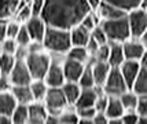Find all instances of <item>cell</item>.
<instances>
[{
    "mask_svg": "<svg viewBox=\"0 0 147 124\" xmlns=\"http://www.w3.org/2000/svg\"><path fill=\"white\" fill-rule=\"evenodd\" d=\"M44 81L47 83L48 87H62L65 84L66 79H65L62 62H57L52 59L51 65L44 76Z\"/></svg>",
    "mask_w": 147,
    "mask_h": 124,
    "instance_id": "cell-10",
    "label": "cell"
},
{
    "mask_svg": "<svg viewBox=\"0 0 147 124\" xmlns=\"http://www.w3.org/2000/svg\"><path fill=\"white\" fill-rule=\"evenodd\" d=\"M100 26L107 36L109 43H124L125 40L131 39V30H129L127 15L115 18V20L102 21Z\"/></svg>",
    "mask_w": 147,
    "mask_h": 124,
    "instance_id": "cell-3",
    "label": "cell"
},
{
    "mask_svg": "<svg viewBox=\"0 0 147 124\" xmlns=\"http://www.w3.org/2000/svg\"><path fill=\"white\" fill-rule=\"evenodd\" d=\"M11 92L15 97L18 104H24V105H29L32 104L33 101V94L30 90V84H25V85H13Z\"/></svg>",
    "mask_w": 147,
    "mask_h": 124,
    "instance_id": "cell-22",
    "label": "cell"
},
{
    "mask_svg": "<svg viewBox=\"0 0 147 124\" xmlns=\"http://www.w3.org/2000/svg\"><path fill=\"white\" fill-rule=\"evenodd\" d=\"M25 62L29 68V72L32 75L33 80L34 79H44L45 73H47L52 62V57L51 54L45 50L29 51L25 58Z\"/></svg>",
    "mask_w": 147,
    "mask_h": 124,
    "instance_id": "cell-4",
    "label": "cell"
},
{
    "mask_svg": "<svg viewBox=\"0 0 147 124\" xmlns=\"http://www.w3.org/2000/svg\"><path fill=\"white\" fill-rule=\"evenodd\" d=\"M103 1H107L110 4L121 8L122 11H125V13H129L131 10L138 8L140 6V0H103Z\"/></svg>",
    "mask_w": 147,
    "mask_h": 124,
    "instance_id": "cell-32",
    "label": "cell"
},
{
    "mask_svg": "<svg viewBox=\"0 0 147 124\" xmlns=\"http://www.w3.org/2000/svg\"><path fill=\"white\" fill-rule=\"evenodd\" d=\"M80 119L77 115L76 109L73 108L71 110H67V108L59 115V124H78Z\"/></svg>",
    "mask_w": 147,
    "mask_h": 124,
    "instance_id": "cell-34",
    "label": "cell"
},
{
    "mask_svg": "<svg viewBox=\"0 0 147 124\" xmlns=\"http://www.w3.org/2000/svg\"><path fill=\"white\" fill-rule=\"evenodd\" d=\"M21 0H0V21H10L15 17Z\"/></svg>",
    "mask_w": 147,
    "mask_h": 124,
    "instance_id": "cell-21",
    "label": "cell"
},
{
    "mask_svg": "<svg viewBox=\"0 0 147 124\" xmlns=\"http://www.w3.org/2000/svg\"><path fill=\"white\" fill-rule=\"evenodd\" d=\"M0 76H1V73H0Z\"/></svg>",
    "mask_w": 147,
    "mask_h": 124,
    "instance_id": "cell-49",
    "label": "cell"
},
{
    "mask_svg": "<svg viewBox=\"0 0 147 124\" xmlns=\"http://www.w3.org/2000/svg\"><path fill=\"white\" fill-rule=\"evenodd\" d=\"M139 64L142 68H147V51H144V54L142 55V58L139 59Z\"/></svg>",
    "mask_w": 147,
    "mask_h": 124,
    "instance_id": "cell-46",
    "label": "cell"
},
{
    "mask_svg": "<svg viewBox=\"0 0 147 124\" xmlns=\"http://www.w3.org/2000/svg\"><path fill=\"white\" fill-rule=\"evenodd\" d=\"M102 90L109 97H120L127 90H129L128 84L125 83V80L122 77L120 68H111L110 69L109 76L102 85Z\"/></svg>",
    "mask_w": 147,
    "mask_h": 124,
    "instance_id": "cell-6",
    "label": "cell"
},
{
    "mask_svg": "<svg viewBox=\"0 0 147 124\" xmlns=\"http://www.w3.org/2000/svg\"><path fill=\"white\" fill-rule=\"evenodd\" d=\"M90 66L92 69L94 79H95V84L98 87H102L109 76L111 66L109 65V62H105V61H92Z\"/></svg>",
    "mask_w": 147,
    "mask_h": 124,
    "instance_id": "cell-16",
    "label": "cell"
},
{
    "mask_svg": "<svg viewBox=\"0 0 147 124\" xmlns=\"http://www.w3.org/2000/svg\"><path fill=\"white\" fill-rule=\"evenodd\" d=\"M109 54H110V43L102 44V46H99V48L96 50L95 55L92 57V61H105V62H107ZM92 61H91V62H92Z\"/></svg>",
    "mask_w": 147,
    "mask_h": 124,
    "instance_id": "cell-37",
    "label": "cell"
},
{
    "mask_svg": "<svg viewBox=\"0 0 147 124\" xmlns=\"http://www.w3.org/2000/svg\"><path fill=\"white\" fill-rule=\"evenodd\" d=\"M92 124H109V119L105 112H96L92 117Z\"/></svg>",
    "mask_w": 147,
    "mask_h": 124,
    "instance_id": "cell-43",
    "label": "cell"
},
{
    "mask_svg": "<svg viewBox=\"0 0 147 124\" xmlns=\"http://www.w3.org/2000/svg\"><path fill=\"white\" fill-rule=\"evenodd\" d=\"M0 54H1V43H0Z\"/></svg>",
    "mask_w": 147,
    "mask_h": 124,
    "instance_id": "cell-48",
    "label": "cell"
},
{
    "mask_svg": "<svg viewBox=\"0 0 147 124\" xmlns=\"http://www.w3.org/2000/svg\"><path fill=\"white\" fill-rule=\"evenodd\" d=\"M10 80L13 85H25L32 83V75L29 72V68L26 65L25 59H17L13 70L10 72Z\"/></svg>",
    "mask_w": 147,
    "mask_h": 124,
    "instance_id": "cell-8",
    "label": "cell"
},
{
    "mask_svg": "<svg viewBox=\"0 0 147 124\" xmlns=\"http://www.w3.org/2000/svg\"><path fill=\"white\" fill-rule=\"evenodd\" d=\"M102 87H92V88H81L80 95L77 98L76 104L73 105L74 108H95V102L99 94H102Z\"/></svg>",
    "mask_w": 147,
    "mask_h": 124,
    "instance_id": "cell-12",
    "label": "cell"
},
{
    "mask_svg": "<svg viewBox=\"0 0 147 124\" xmlns=\"http://www.w3.org/2000/svg\"><path fill=\"white\" fill-rule=\"evenodd\" d=\"M131 90L138 95H147V68H140Z\"/></svg>",
    "mask_w": 147,
    "mask_h": 124,
    "instance_id": "cell-26",
    "label": "cell"
},
{
    "mask_svg": "<svg viewBox=\"0 0 147 124\" xmlns=\"http://www.w3.org/2000/svg\"><path fill=\"white\" fill-rule=\"evenodd\" d=\"M44 50L50 54H58V55H66L71 47L70 30L55 28V26H47L44 39H43Z\"/></svg>",
    "mask_w": 147,
    "mask_h": 124,
    "instance_id": "cell-2",
    "label": "cell"
},
{
    "mask_svg": "<svg viewBox=\"0 0 147 124\" xmlns=\"http://www.w3.org/2000/svg\"><path fill=\"white\" fill-rule=\"evenodd\" d=\"M98 15L100 17V20L102 21H106V20H115V18H120V17H124V15H127L125 11H122L121 8H118V7L113 6V4H110L107 1H100V4L99 7L95 10Z\"/></svg>",
    "mask_w": 147,
    "mask_h": 124,
    "instance_id": "cell-17",
    "label": "cell"
},
{
    "mask_svg": "<svg viewBox=\"0 0 147 124\" xmlns=\"http://www.w3.org/2000/svg\"><path fill=\"white\" fill-rule=\"evenodd\" d=\"M0 124H13L11 116H6V115H0Z\"/></svg>",
    "mask_w": 147,
    "mask_h": 124,
    "instance_id": "cell-45",
    "label": "cell"
},
{
    "mask_svg": "<svg viewBox=\"0 0 147 124\" xmlns=\"http://www.w3.org/2000/svg\"><path fill=\"white\" fill-rule=\"evenodd\" d=\"M17 50H18V43L15 41V39L6 37V39L1 41V52H7V54L15 55Z\"/></svg>",
    "mask_w": 147,
    "mask_h": 124,
    "instance_id": "cell-38",
    "label": "cell"
},
{
    "mask_svg": "<svg viewBox=\"0 0 147 124\" xmlns=\"http://www.w3.org/2000/svg\"><path fill=\"white\" fill-rule=\"evenodd\" d=\"M129 24V30H131V37L134 39H140L142 35L147 29V11L140 7L131 10L127 13Z\"/></svg>",
    "mask_w": 147,
    "mask_h": 124,
    "instance_id": "cell-7",
    "label": "cell"
},
{
    "mask_svg": "<svg viewBox=\"0 0 147 124\" xmlns=\"http://www.w3.org/2000/svg\"><path fill=\"white\" fill-rule=\"evenodd\" d=\"M91 39L95 40L96 43L99 44V46H102V44H106V43H109V40H107V36H106V33L105 30L102 29V26L100 24L94 28L92 30H91Z\"/></svg>",
    "mask_w": 147,
    "mask_h": 124,
    "instance_id": "cell-35",
    "label": "cell"
},
{
    "mask_svg": "<svg viewBox=\"0 0 147 124\" xmlns=\"http://www.w3.org/2000/svg\"><path fill=\"white\" fill-rule=\"evenodd\" d=\"M29 108V124H45L48 117V110L45 108L44 102L33 101L28 105Z\"/></svg>",
    "mask_w": 147,
    "mask_h": 124,
    "instance_id": "cell-14",
    "label": "cell"
},
{
    "mask_svg": "<svg viewBox=\"0 0 147 124\" xmlns=\"http://www.w3.org/2000/svg\"><path fill=\"white\" fill-rule=\"evenodd\" d=\"M21 26H22V24L18 22L17 20H14V18L10 21H7V37L15 39L19 32V29H21Z\"/></svg>",
    "mask_w": 147,
    "mask_h": 124,
    "instance_id": "cell-39",
    "label": "cell"
},
{
    "mask_svg": "<svg viewBox=\"0 0 147 124\" xmlns=\"http://www.w3.org/2000/svg\"><path fill=\"white\" fill-rule=\"evenodd\" d=\"M90 39H91V30L85 29V28H84V26H81L80 24L70 29L71 46L85 47L87 44H88Z\"/></svg>",
    "mask_w": 147,
    "mask_h": 124,
    "instance_id": "cell-18",
    "label": "cell"
},
{
    "mask_svg": "<svg viewBox=\"0 0 147 124\" xmlns=\"http://www.w3.org/2000/svg\"><path fill=\"white\" fill-rule=\"evenodd\" d=\"M15 41H17L18 46H21V47H28L32 43V39H30V36H29V32H28V29H26V26L24 25V24L21 26L17 37H15Z\"/></svg>",
    "mask_w": 147,
    "mask_h": 124,
    "instance_id": "cell-36",
    "label": "cell"
},
{
    "mask_svg": "<svg viewBox=\"0 0 147 124\" xmlns=\"http://www.w3.org/2000/svg\"><path fill=\"white\" fill-rule=\"evenodd\" d=\"M88 64H83V62H78V61H73L65 57L62 66H63V73H65V79L66 81H74L78 83V80L81 77V75L84 73L85 68Z\"/></svg>",
    "mask_w": 147,
    "mask_h": 124,
    "instance_id": "cell-11",
    "label": "cell"
},
{
    "mask_svg": "<svg viewBox=\"0 0 147 124\" xmlns=\"http://www.w3.org/2000/svg\"><path fill=\"white\" fill-rule=\"evenodd\" d=\"M122 48H124L125 59H129V61H139L146 51L143 41L140 39H134V37L125 40L122 43Z\"/></svg>",
    "mask_w": 147,
    "mask_h": 124,
    "instance_id": "cell-13",
    "label": "cell"
},
{
    "mask_svg": "<svg viewBox=\"0 0 147 124\" xmlns=\"http://www.w3.org/2000/svg\"><path fill=\"white\" fill-rule=\"evenodd\" d=\"M30 17H33V13H32V8H30L29 1H28V3H26V1L24 3V1L21 0V4H19L18 10H17V13H15L14 20H17L18 22H21V24H25Z\"/></svg>",
    "mask_w": 147,
    "mask_h": 124,
    "instance_id": "cell-31",
    "label": "cell"
},
{
    "mask_svg": "<svg viewBox=\"0 0 147 124\" xmlns=\"http://www.w3.org/2000/svg\"><path fill=\"white\" fill-rule=\"evenodd\" d=\"M17 62V58L13 54H7V52H1L0 54V73L1 75H10L13 70L14 65Z\"/></svg>",
    "mask_w": 147,
    "mask_h": 124,
    "instance_id": "cell-29",
    "label": "cell"
},
{
    "mask_svg": "<svg viewBox=\"0 0 147 124\" xmlns=\"http://www.w3.org/2000/svg\"><path fill=\"white\" fill-rule=\"evenodd\" d=\"M13 124H29V108L28 105L18 104L11 115Z\"/></svg>",
    "mask_w": 147,
    "mask_h": 124,
    "instance_id": "cell-28",
    "label": "cell"
},
{
    "mask_svg": "<svg viewBox=\"0 0 147 124\" xmlns=\"http://www.w3.org/2000/svg\"><path fill=\"white\" fill-rule=\"evenodd\" d=\"M30 90L33 94V99L43 102L45 98V94L48 91V85L44 81V79H34L30 83Z\"/></svg>",
    "mask_w": 147,
    "mask_h": 124,
    "instance_id": "cell-27",
    "label": "cell"
},
{
    "mask_svg": "<svg viewBox=\"0 0 147 124\" xmlns=\"http://www.w3.org/2000/svg\"><path fill=\"white\" fill-rule=\"evenodd\" d=\"M66 58L73 59V61H78L83 64H88L91 62V54L88 52L87 47H80V46H71L69 51L65 55Z\"/></svg>",
    "mask_w": 147,
    "mask_h": 124,
    "instance_id": "cell-24",
    "label": "cell"
},
{
    "mask_svg": "<svg viewBox=\"0 0 147 124\" xmlns=\"http://www.w3.org/2000/svg\"><path fill=\"white\" fill-rule=\"evenodd\" d=\"M122 124H138L139 121V115L135 110H127L122 115Z\"/></svg>",
    "mask_w": 147,
    "mask_h": 124,
    "instance_id": "cell-41",
    "label": "cell"
},
{
    "mask_svg": "<svg viewBox=\"0 0 147 124\" xmlns=\"http://www.w3.org/2000/svg\"><path fill=\"white\" fill-rule=\"evenodd\" d=\"M124 105H122L120 97H109V101H107V105H106V109H105V113L107 119H121L122 115H124Z\"/></svg>",
    "mask_w": 147,
    "mask_h": 124,
    "instance_id": "cell-20",
    "label": "cell"
},
{
    "mask_svg": "<svg viewBox=\"0 0 147 124\" xmlns=\"http://www.w3.org/2000/svg\"><path fill=\"white\" fill-rule=\"evenodd\" d=\"M91 11L87 0H45L41 18L48 26L70 30Z\"/></svg>",
    "mask_w": 147,
    "mask_h": 124,
    "instance_id": "cell-1",
    "label": "cell"
},
{
    "mask_svg": "<svg viewBox=\"0 0 147 124\" xmlns=\"http://www.w3.org/2000/svg\"><path fill=\"white\" fill-rule=\"evenodd\" d=\"M118 68H120V70H121V75H122V77H124V80H125V83H127L128 87L131 88L132 84H134L135 79H136V76H138V73L140 70V68H142L140 64H139V61H129V59H125Z\"/></svg>",
    "mask_w": 147,
    "mask_h": 124,
    "instance_id": "cell-15",
    "label": "cell"
},
{
    "mask_svg": "<svg viewBox=\"0 0 147 124\" xmlns=\"http://www.w3.org/2000/svg\"><path fill=\"white\" fill-rule=\"evenodd\" d=\"M125 61L122 43H110V54H109V65L111 68H118Z\"/></svg>",
    "mask_w": 147,
    "mask_h": 124,
    "instance_id": "cell-23",
    "label": "cell"
},
{
    "mask_svg": "<svg viewBox=\"0 0 147 124\" xmlns=\"http://www.w3.org/2000/svg\"><path fill=\"white\" fill-rule=\"evenodd\" d=\"M135 112L139 116H147V95H139Z\"/></svg>",
    "mask_w": 147,
    "mask_h": 124,
    "instance_id": "cell-40",
    "label": "cell"
},
{
    "mask_svg": "<svg viewBox=\"0 0 147 124\" xmlns=\"http://www.w3.org/2000/svg\"><path fill=\"white\" fill-rule=\"evenodd\" d=\"M78 85H80L81 88H92V87H96L95 79H94L92 69H91L90 65H87L84 73L81 75V77H80V80H78Z\"/></svg>",
    "mask_w": 147,
    "mask_h": 124,
    "instance_id": "cell-33",
    "label": "cell"
},
{
    "mask_svg": "<svg viewBox=\"0 0 147 124\" xmlns=\"http://www.w3.org/2000/svg\"><path fill=\"white\" fill-rule=\"evenodd\" d=\"M140 40L143 41V44H146L147 43V29H146V32L142 35V37H140Z\"/></svg>",
    "mask_w": 147,
    "mask_h": 124,
    "instance_id": "cell-47",
    "label": "cell"
},
{
    "mask_svg": "<svg viewBox=\"0 0 147 124\" xmlns=\"http://www.w3.org/2000/svg\"><path fill=\"white\" fill-rule=\"evenodd\" d=\"M138 98H139V95L134 92L131 88L127 90V91L121 94L120 95V99H121L122 105H124V109L125 112L127 110H135V108H136V104H138Z\"/></svg>",
    "mask_w": 147,
    "mask_h": 124,
    "instance_id": "cell-30",
    "label": "cell"
},
{
    "mask_svg": "<svg viewBox=\"0 0 147 124\" xmlns=\"http://www.w3.org/2000/svg\"><path fill=\"white\" fill-rule=\"evenodd\" d=\"M24 25L26 26L28 32H29V36L32 41H41L43 43V39H44L45 30H47V24L45 21L40 17V15H33L29 20L26 21Z\"/></svg>",
    "mask_w": 147,
    "mask_h": 124,
    "instance_id": "cell-9",
    "label": "cell"
},
{
    "mask_svg": "<svg viewBox=\"0 0 147 124\" xmlns=\"http://www.w3.org/2000/svg\"><path fill=\"white\" fill-rule=\"evenodd\" d=\"M61 88H62L65 97H66L67 104L70 105V106H73V105L76 104L78 95H80L81 87L78 85V83H74V81H65V84Z\"/></svg>",
    "mask_w": 147,
    "mask_h": 124,
    "instance_id": "cell-25",
    "label": "cell"
},
{
    "mask_svg": "<svg viewBox=\"0 0 147 124\" xmlns=\"http://www.w3.org/2000/svg\"><path fill=\"white\" fill-rule=\"evenodd\" d=\"M43 102H44L48 113L55 115V116H59L66 108H73L67 104L66 97L61 87H48V91L45 94V98Z\"/></svg>",
    "mask_w": 147,
    "mask_h": 124,
    "instance_id": "cell-5",
    "label": "cell"
},
{
    "mask_svg": "<svg viewBox=\"0 0 147 124\" xmlns=\"http://www.w3.org/2000/svg\"><path fill=\"white\" fill-rule=\"evenodd\" d=\"M17 105H18V102H17L15 97L13 95L11 90L0 91V115L11 116Z\"/></svg>",
    "mask_w": 147,
    "mask_h": 124,
    "instance_id": "cell-19",
    "label": "cell"
},
{
    "mask_svg": "<svg viewBox=\"0 0 147 124\" xmlns=\"http://www.w3.org/2000/svg\"><path fill=\"white\" fill-rule=\"evenodd\" d=\"M7 37V21H0V43Z\"/></svg>",
    "mask_w": 147,
    "mask_h": 124,
    "instance_id": "cell-44",
    "label": "cell"
},
{
    "mask_svg": "<svg viewBox=\"0 0 147 124\" xmlns=\"http://www.w3.org/2000/svg\"><path fill=\"white\" fill-rule=\"evenodd\" d=\"M44 3L45 0H29L33 15H41V11L44 8Z\"/></svg>",
    "mask_w": 147,
    "mask_h": 124,
    "instance_id": "cell-42",
    "label": "cell"
}]
</instances>
